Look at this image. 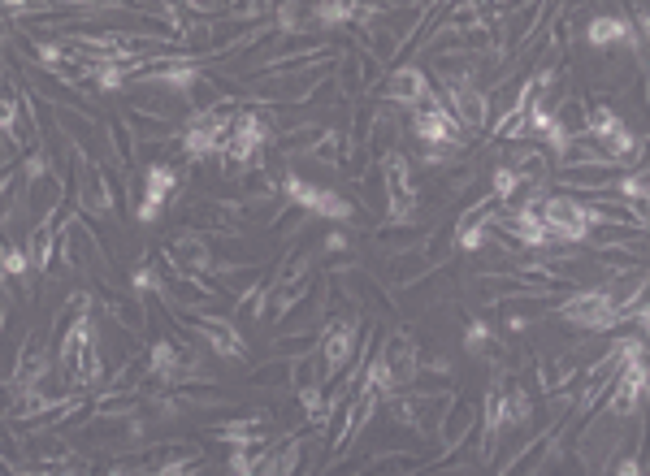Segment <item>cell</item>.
Segmentation results:
<instances>
[{"label":"cell","instance_id":"obj_1","mask_svg":"<svg viewBox=\"0 0 650 476\" xmlns=\"http://www.w3.org/2000/svg\"><path fill=\"white\" fill-rule=\"evenodd\" d=\"M559 316H564L572 329H585V334H607V329H620V312H616V303L607 299L603 286L572 290V295L559 303Z\"/></svg>","mask_w":650,"mask_h":476},{"label":"cell","instance_id":"obj_2","mask_svg":"<svg viewBox=\"0 0 650 476\" xmlns=\"http://www.w3.org/2000/svg\"><path fill=\"white\" fill-rule=\"evenodd\" d=\"M74 213L83 217H109L117 208V195L109 187V174H104V165L87 161V156H78L74 161Z\"/></svg>","mask_w":650,"mask_h":476},{"label":"cell","instance_id":"obj_3","mask_svg":"<svg viewBox=\"0 0 650 476\" xmlns=\"http://www.w3.org/2000/svg\"><path fill=\"white\" fill-rule=\"evenodd\" d=\"M429 91L434 87H429V74L421 70V65H395V70L373 87V96L382 100L386 109H416ZM382 104H377V109H382Z\"/></svg>","mask_w":650,"mask_h":476},{"label":"cell","instance_id":"obj_4","mask_svg":"<svg viewBox=\"0 0 650 476\" xmlns=\"http://www.w3.org/2000/svg\"><path fill=\"white\" fill-rule=\"evenodd\" d=\"M373 355L382 360L386 377H390V394H399L416 377V338H412V329H390V334L377 342Z\"/></svg>","mask_w":650,"mask_h":476},{"label":"cell","instance_id":"obj_5","mask_svg":"<svg viewBox=\"0 0 650 476\" xmlns=\"http://www.w3.org/2000/svg\"><path fill=\"white\" fill-rule=\"evenodd\" d=\"M161 256L174 264L178 277H204L213 269V251H208V234H195V230H182V234H169Z\"/></svg>","mask_w":650,"mask_h":476},{"label":"cell","instance_id":"obj_6","mask_svg":"<svg viewBox=\"0 0 650 476\" xmlns=\"http://www.w3.org/2000/svg\"><path fill=\"white\" fill-rule=\"evenodd\" d=\"M477 433V394H468V390H455L447 407H442V420H438V433H434V442L438 446H464L468 438Z\"/></svg>","mask_w":650,"mask_h":476},{"label":"cell","instance_id":"obj_7","mask_svg":"<svg viewBox=\"0 0 650 476\" xmlns=\"http://www.w3.org/2000/svg\"><path fill=\"white\" fill-rule=\"evenodd\" d=\"M65 204V178L52 169L44 178H26L22 182V208H26V221L39 226V221L57 217V208Z\"/></svg>","mask_w":650,"mask_h":476},{"label":"cell","instance_id":"obj_8","mask_svg":"<svg viewBox=\"0 0 650 476\" xmlns=\"http://www.w3.org/2000/svg\"><path fill=\"white\" fill-rule=\"evenodd\" d=\"M48 368H52V347L44 342V334L26 329V338H22V347H18V360H13L9 381H13V386H22V390H31L35 381L48 373Z\"/></svg>","mask_w":650,"mask_h":476},{"label":"cell","instance_id":"obj_9","mask_svg":"<svg viewBox=\"0 0 650 476\" xmlns=\"http://www.w3.org/2000/svg\"><path fill=\"white\" fill-rule=\"evenodd\" d=\"M581 39L594 52H607V48L629 44L633 31H629V22H624V13H590V22L581 26Z\"/></svg>","mask_w":650,"mask_h":476},{"label":"cell","instance_id":"obj_10","mask_svg":"<svg viewBox=\"0 0 650 476\" xmlns=\"http://www.w3.org/2000/svg\"><path fill=\"white\" fill-rule=\"evenodd\" d=\"M429 221H382V226H377V247L382 251H390V256H395V251H416L429 238Z\"/></svg>","mask_w":650,"mask_h":476},{"label":"cell","instance_id":"obj_11","mask_svg":"<svg viewBox=\"0 0 650 476\" xmlns=\"http://www.w3.org/2000/svg\"><path fill=\"white\" fill-rule=\"evenodd\" d=\"M96 303L104 308V316H109L113 325H122V329H130V334H139V329H148V312H143V303H135V299H126V295H117V290L104 282L100 286V295H96Z\"/></svg>","mask_w":650,"mask_h":476},{"label":"cell","instance_id":"obj_12","mask_svg":"<svg viewBox=\"0 0 650 476\" xmlns=\"http://www.w3.org/2000/svg\"><path fill=\"white\" fill-rule=\"evenodd\" d=\"M217 290L221 295H230V299H247V295H256L260 286H269V269L265 264H239V269H217Z\"/></svg>","mask_w":650,"mask_h":476},{"label":"cell","instance_id":"obj_13","mask_svg":"<svg viewBox=\"0 0 650 476\" xmlns=\"http://www.w3.org/2000/svg\"><path fill=\"white\" fill-rule=\"evenodd\" d=\"M169 399H174L178 407H226L230 403V390L217 386L213 377H195V381H178L174 390H169Z\"/></svg>","mask_w":650,"mask_h":476},{"label":"cell","instance_id":"obj_14","mask_svg":"<svg viewBox=\"0 0 650 476\" xmlns=\"http://www.w3.org/2000/svg\"><path fill=\"white\" fill-rule=\"evenodd\" d=\"M451 109L460 117V126L473 135V130H490V100L481 87H468L460 96H451Z\"/></svg>","mask_w":650,"mask_h":476},{"label":"cell","instance_id":"obj_15","mask_svg":"<svg viewBox=\"0 0 650 476\" xmlns=\"http://www.w3.org/2000/svg\"><path fill=\"white\" fill-rule=\"evenodd\" d=\"M347 156H351V143H347V135L338 126H321V135L312 139V148H308V161H317L325 169L347 165Z\"/></svg>","mask_w":650,"mask_h":476},{"label":"cell","instance_id":"obj_16","mask_svg":"<svg viewBox=\"0 0 650 476\" xmlns=\"http://www.w3.org/2000/svg\"><path fill=\"white\" fill-rule=\"evenodd\" d=\"M425 273H434L429 269V260H425V251L416 247V251H395V256L386 260V282L390 286H412V282H421Z\"/></svg>","mask_w":650,"mask_h":476},{"label":"cell","instance_id":"obj_17","mask_svg":"<svg viewBox=\"0 0 650 476\" xmlns=\"http://www.w3.org/2000/svg\"><path fill=\"white\" fill-rule=\"evenodd\" d=\"M122 122L130 126L135 143H169V139H178V126L174 122H165V117H152V113H139V109H126Z\"/></svg>","mask_w":650,"mask_h":476},{"label":"cell","instance_id":"obj_18","mask_svg":"<svg viewBox=\"0 0 650 476\" xmlns=\"http://www.w3.org/2000/svg\"><path fill=\"white\" fill-rule=\"evenodd\" d=\"M182 182H187V169H178V165H148L143 169V191L156 195V200H165V204L182 191Z\"/></svg>","mask_w":650,"mask_h":476},{"label":"cell","instance_id":"obj_19","mask_svg":"<svg viewBox=\"0 0 650 476\" xmlns=\"http://www.w3.org/2000/svg\"><path fill=\"white\" fill-rule=\"evenodd\" d=\"M308 213L312 217H330V221H351L356 217V200H347V195L334 191V187H317L312 191V200H308Z\"/></svg>","mask_w":650,"mask_h":476},{"label":"cell","instance_id":"obj_20","mask_svg":"<svg viewBox=\"0 0 650 476\" xmlns=\"http://www.w3.org/2000/svg\"><path fill=\"white\" fill-rule=\"evenodd\" d=\"M104 130H109V152H113V161L122 165V169H135L139 165V152H135V135H130V126L122 122V113H113L109 122H104Z\"/></svg>","mask_w":650,"mask_h":476},{"label":"cell","instance_id":"obj_21","mask_svg":"<svg viewBox=\"0 0 650 476\" xmlns=\"http://www.w3.org/2000/svg\"><path fill=\"white\" fill-rule=\"evenodd\" d=\"M278 182H282V178H273L265 165H252L239 182H234V187H239L243 204H256V200H282V195H278Z\"/></svg>","mask_w":650,"mask_h":476},{"label":"cell","instance_id":"obj_22","mask_svg":"<svg viewBox=\"0 0 650 476\" xmlns=\"http://www.w3.org/2000/svg\"><path fill=\"white\" fill-rule=\"evenodd\" d=\"M247 386H256V390H273V386H291V360H278L273 355L269 364H256L252 373H247Z\"/></svg>","mask_w":650,"mask_h":476},{"label":"cell","instance_id":"obj_23","mask_svg":"<svg viewBox=\"0 0 650 476\" xmlns=\"http://www.w3.org/2000/svg\"><path fill=\"white\" fill-rule=\"evenodd\" d=\"M312 213L299 204H282V213L269 221V238H278V243H291V238H299V230H304V221Z\"/></svg>","mask_w":650,"mask_h":476},{"label":"cell","instance_id":"obj_24","mask_svg":"<svg viewBox=\"0 0 650 476\" xmlns=\"http://www.w3.org/2000/svg\"><path fill=\"white\" fill-rule=\"evenodd\" d=\"M308 351H317V329H312V334H282L273 342L278 360H299V355H308Z\"/></svg>","mask_w":650,"mask_h":476},{"label":"cell","instance_id":"obj_25","mask_svg":"<svg viewBox=\"0 0 650 476\" xmlns=\"http://www.w3.org/2000/svg\"><path fill=\"white\" fill-rule=\"evenodd\" d=\"M494 338H499V334H494L486 321H477V316H473V321H468V329H464V347H468V355H486V347H490Z\"/></svg>","mask_w":650,"mask_h":476},{"label":"cell","instance_id":"obj_26","mask_svg":"<svg viewBox=\"0 0 650 476\" xmlns=\"http://www.w3.org/2000/svg\"><path fill=\"white\" fill-rule=\"evenodd\" d=\"M130 286H135V290H156V286H161V277H156L148 264H135V269H130Z\"/></svg>","mask_w":650,"mask_h":476},{"label":"cell","instance_id":"obj_27","mask_svg":"<svg viewBox=\"0 0 650 476\" xmlns=\"http://www.w3.org/2000/svg\"><path fill=\"white\" fill-rule=\"evenodd\" d=\"M321 247H325V251H334V256H343V251H347V234H343V230L321 234Z\"/></svg>","mask_w":650,"mask_h":476}]
</instances>
